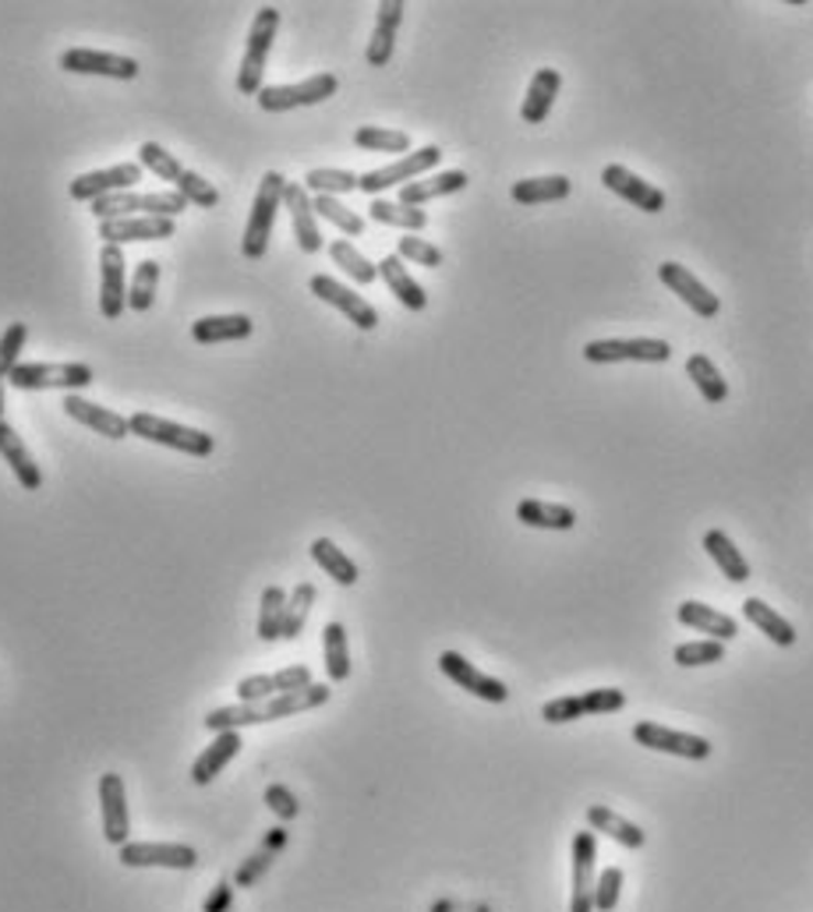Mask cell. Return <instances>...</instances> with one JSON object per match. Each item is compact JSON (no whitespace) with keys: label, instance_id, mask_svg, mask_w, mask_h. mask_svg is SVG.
Instances as JSON below:
<instances>
[{"label":"cell","instance_id":"cell-1","mask_svg":"<svg viewBox=\"0 0 813 912\" xmlns=\"http://www.w3.org/2000/svg\"><path fill=\"white\" fill-rule=\"evenodd\" d=\"M283 192H286V177L280 171L262 174L256 202H251V216H248L245 238H241L245 259H251V262L265 259L269 238H273V227H277V213L283 209Z\"/></svg>","mask_w":813,"mask_h":912},{"label":"cell","instance_id":"cell-2","mask_svg":"<svg viewBox=\"0 0 813 912\" xmlns=\"http://www.w3.org/2000/svg\"><path fill=\"white\" fill-rule=\"evenodd\" d=\"M128 425H131V435L145 438V443H156V446L188 453V456H213V449H216V438L209 432L177 425V421L160 417V414H149V411L131 414Z\"/></svg>","mask_w":813,"mask_h":912},{"label":"cell","instance_id":"cell-3","mask_svg":"<svg viewBox=\"0 0 813 912\" xmlns=\"http://www.w3.org/2000/svg\"><path fill=\"white\" fill-rule=\"evenodd\" d=\"M277 29H280V11L273 4L259 8L256 22H251V32H248L241 72H237V93H245V96L262 93V75H265L269 50H273V40H277Z\"/></svg>","mask_w":813,"mask_h":912},{"label":"cell","instance_id":"cell-4","mask_svg":"<svg viewBox=\"0 0 813 912\" xmlns=\"http://www.w3.org/2000/svg\"><path fill=\"white\" fill-rule=\"evenodd\" d=\"M93 379H96V371L82 361H57V365L29 361L8 376L14 390H67V393L86 390V386H93Z\"/></svg>","mask_w":813,"mask_h":912},{"label":"cell","instance_id":"cell-5","mask_svg":"<svg viewBox=\"0 0 813 912\" xmlns=\"http://www.w3.org/2000/svg\"><path fill=\"white\" fill-rule=\"evenodd\" d=\"M184 209H188V202H184L177 192H121V195H107L93 202V213L96 219L104 224V219H124V216H166V219H177Z\"/></svg>","mask_w":813,"mask_h":912},{"label":"cell","instance_id":"cell-6","mask_svg":"<svg viewBox=\"0 0 813 912\" xmlns=\"http://www.w3.org/2000/svg\"><path fill=\"white\" fill-rule=\"evenodd\" d=\"M438 163H443V149H438V145H425V149H418V152H406V156H400V160H393V163L379 166V171L361 174V177H358V192L379 198L386 188H397V184H411V181H418L421 174L435 171Z\"/></svg>","mask_w":813,"mask_h":912},{"label":"cell","instance_id":"cell-7","mask_svg":"<svg viewBox=\"0 0 813 912\" xmlns=\"http://www.w3.org/2000/svg\"><path fill=\"white\" fill-rule=\"evenodd\" d=\"M336 89H340V78L329 75V72H322V75H312V78H304V82H294V86H262L259 107L265 113L315 107V104H326L329 96H336Z\"/></svg>","mask_w":813,"mask_h":912},{"label":"cell","instance_id":"cell-8","mask_svg":"<svg viewBox=\"0 0 813 912\" xmlns=\"http://www.w3.org/2000/svg\"><path fill=\"white\" fill-rule=\"evenodd\" d=\"M584 358L590 365H619V361L662 365L672 358V347L665 340H651V336H633V340H590L584 347Z\"/></svg>","mask_w":813,"mask_h":912},{"label":"cell","instance_id":"cell-9","mask_svg":"<svg viewBox=\"0 0 813 912\" xmlns=\"http://www.w3.org/2000/svg\"><path fill=\"white\" fill-rule=\"evenodd\" d=\"M142 163H117V166H107V171H89V174H82L72 181V188H67V195H72L75 202H99V198H107V195H121V192H134V184L142 181Z\"/></svg>","mask_w":813,"mask_h":912},{"label":"cell","instance_id":"cell-10","mask_svg":"<svg viewBox=\"0 0 813 912\" xmlns=\"http://www.w3.org/2000/svg\"><path fill=\"white\" fill-rule=\"evenodd\" d=\"M99 312H104V318H110V323L128 312L124 248H117V245L99 248Z\"/></svg>","mask_w":813,"mask_h":912},{"label":"cell","instance_id":"cell-11","mask_svg":"<svg viewBox=\"0 0 813 912\" xmlns=\"http://www.w3.org/2000/svg\"><path fill=\"white\" fill-rule=\"evenodd\" d=\"M61 67H64V72H72V75H104V78H117V82H134V78H139V61H134V57L104 54V50H89V46L64 50Z\"/></svg>","mask_w":813,"mask_h":912},{"label":"cell","instance_id":"cell-12","mask_svg":"<svg viewBox=\"0 0 813 912\" xmlns=\"http://www.w3.org/2000/svg\"><path fill=\"white\" fill-rule=\"evenodd\" d=\"M124 867H166V870H192L198 853L181 842H124L117 853Z\"/></svg>","mask_w":813,"mask_h":912},{"label":"cell","instance_id":"cell-13","mask_svg":"<svg viewBox=\"0 0 813 912\" xmlns=\"http://www.w3.org/2000/svg\"><path fill=\"white\" fill-rule=\"evenodd\" d=\"M633 739L640 742V747H648V750L686 757V760H707L711 757V742L704 736L675 732V729H669V725H658V721H637L633 725Z\"/></svg>","mask_w":813,"mask_h":912},{"label":"cell","instance_id":"cell-14","mask_svg":"<svg viewBox=\"0 0 813 912\" xmlns=\"http://www.w3.org/2000/svg\"><path fill=\"white\" fill-rule=\"evenodd\" d=\"M308 291H312L318 301L333 304L336 312H344V315L350 318V323L358 326V329L371 333V329L379 326V312L371 308V304H368L358 291H350V286H344L340 280H333V276H326V273H318V276H312Z\"/></svg>","mask_w":813,"mask_h":912},{"label":"cell","instance_id":"cell-15","mask_svg":"<svg viewBox=\"0 0 813 912\" xmlns=\"http://www.w3.org/2000/svg\"><path fill=\"white\" fill-rule=\"evenodd\" d=\"M438 669H443L446 680H453L460 690H467L470 697H481L488 704H506V701H510V690H506V683H499L496 675H485L481 669H474L464 654L443 651V654H438Z\"/></svg>","mask_w":813,"mask_h":912},{"label":"cell","instance_id":"cell-16","mask_svg":"<svg viewBox=\"0 0 813 912\" xmlns=\"http://www.w3.org/2000/svg\"><path fill=\"white\" fill-rule=\"evenodd\" d=\"M595 859H598V838L595 832L573 835V894L570 912H595Z\"/></svg>","mask_w":813,"mask_h":912},{"label":"cell","instance_id":"cell-17","mask_svg":"<svg viewBox=\"0 0 813 912\" xmlns=\"http://www.w3.org/2000/svg\"><path fill=\"white\" fill-rule=\"evenodd\" d=\"M658 280H662L672 294H680V301L686 304L693 315H701V318H715L718 315V308H722L718 294L707 291V283H701L686 265L662 262V265H658Z\"/></svg>","mask_w":813,"mask_h":912},{"label":"cell","instance_id":"cell-18","mask_svg":"<svg viewBox=\"0 0 813 912\" xmlns=\"http://www.w3.org/2000/svg\"><path fill=\"white\" fill-rule=\"evenodd\" d=\"M177 224L166 216H124V219H104L99 224V241L104 245H131V241H166L174 238Z\"/></svg>","mask_w":813,"mask_h":912},{"label":"cell","instance_id":"cell-19","mask_svg":"<svg viewBox=\"0 0 813 912\" xmlns=\"http://www.w3.org/2000/svg\"><path fill=\"white\" fill-rule=\"evenodd\" d=\"M99 810H104V838L110 846L121 849L124 842H131V817H128V792L121 774L107 771L99 779Z\"/></svg>","mask_w":813,"mask_h":912},{"label":"cell","instance_id":"cell-20","mask_svg":"<svg viewBox=\"0 0 813 912\" xmlns=\"http://www.w3.org/2000/svg\"><path fill=\"white\" fill-rule=\"evenodd\" d=\"M304 686H312V669L308 665H291V669H280L273 675H248V680L237 683V697H241V704H259V701H269V697L291 694V690H304Z\"/></svg>","mask_w":813,"mask_h":912},{"label":"cell","instance_id":"cell-21","mask_svg":"<svg viewBox=\"0 0 813 912\" xmlns=\"http://www.w3.org/2000/svg\"><path fill=\"white\" fill-rule=\"evenodd\" d=\"M601 184H605L608 192H616L619 198L633 202V206L643 209V213H662L665 209V192L654 188L651 181L637 177L633 171H626V166H619V163H608L605 166Z\"/></svg>","mask_w":813,"mask_h":912},{"label":"cell","instance_id":"cell-22","mask_svg":"<svg viewBox=\"0 0 813 912\" xmlns=\"http://www.w3.org/2000/svg\"><path fill=\"white\" fill-rule=\"evenodd\" d=\"M283 206H286V213H291V227H294L297 248L304 251V256H318V251H322V234H318V216H315L308 188H304V184L286 181Z\"/></svg>","mask_w":813,"mask_h":912},{"label":"cell","instance_id":"cell-23","mask_svg":"<svg viewBox=\"0 0 813 912\" xmlns=\"http://www.w3.org/2000/svg\"><path fill=\"white\" fill-rule=\"evenodd\" d=\"M61 408H64L67 417H75L78 425L93 428L96 435H104V438H128L131 435V425H128L124 414H117L110 408H99V403H89L86 397H78V393H67Z\"/></svg>","mask_w":813,"mask_h":912},{"label":"cell","instance_id":"cell-24","mask_svg":"<svg viewBox=\"0 0 813 912\" xmlns=\"http://www.w3.org/2000/svg\"><path fill=\"white\" fill-rule=\"evenodd\" d=\"M0 456H4V464L11 467V475L19 478V485L25 488V492H40L43 470H40L36 460H32L29 446L22 443V435L14 432L8 421H0Z\"/></svg>","mask_w":813,"mask_h":912},{"label":"cell","instance_id":"cell-25","mask_svg":"<svg viewBox=\"0 0 813 912\" xmlns=\"http://www.w3.org/2000/svg\"><path fill=\"white\" fill-rule=\"evenodd\" d=\"M400 22H403V4H400V0H386V4H379L376 29H371V40H368V50H365V57H368L371 67H386L389 61H393Z\"/></svg>","mask_w":813,"mask_h":912},{"label":"cell","instance_id":"cell-26","mask_svg":"<svg viewBox=\"0 0 813 912\" xmlns=\"http://www.w3.org/2000/svg\"><path fill=\"white\" fill-rule=\"evenodd\" d=\"M241 732H216L213 739V747H206L198 757H195V764H192V782L195 785H209L219 771H224L230 760L241 753Z\"/></svg>","mask_w":813,"mask_h":912},{"label":"cell","instance_id":"cell-27","mask_svg":"<svg viewBox=\"0 0 813 912\" xmlns=\"http://www.w3.org/2000/svg\"><path fill=\"white\" fill-rule=\"evenodd\" d=\"M559 89H563V75L555 72V67H538V75L531 78L528 86V96H523V107H520V117L528 124H541L545 117L552 113V104Z\"/></svg>","mask_w":813,"mask_h":912},{"label":"cell","instance_id":"cell-28","mask_svg":"<svg viewBox=\"0 0 813 912\" xmlns=\"http://www.w3.org/2000/svg\"><path fill=\"white\" fill-rule=\"evenodd\" d=\"M464 188H467V174L464 171H443V174H432V177H418V181L403 184V188H400V206L421 209L432 198H443V195L464 192Z\"/></svg>","mask_w":813,"mask_h":912},{"label":"cell","instance_id":"cell-29","mask_svg":"<svg viewBox=\"0 0 813 912\" xmlns=\"http://www.w3.org/2000/svg\"><path fill=\"white\" fill-rule=\"evenodd\" d=\"M379 276L386 280L389 291L397 294V301L403 304V308H411V312H425L429 308V294H425V286H421L411 273H406V265L400 256H386L379 262Z\"/></svg>","mask_w":813,"mask_h":912},{"label":"cell","instance_id":"cell-30","mask_svg":"<svg viewBox=\"0 0 813 912\" xmlns=\"http://www.w3.org/2000/svg\"><path fill=\"white\" fill-rule=\"evenodd\" d=\"M256 323L248 315H206L192 323V340L195 344H234V340H248Z\"/></svg>","mask_w":813,"mask_h":912},{"label":"cell","instance_id":"cell-31","mask_svg":"<svg viewBox=\"0 0 813 912\" xmlns=\"http://www.w3.org/2000/svg\"><path fill=\"white\" fill-rule=\"evenodd\" d=\"M680 622H683V627H690V630L707 633L711 640H722V644L739 633L733 616H725V612H718V608H711L704 601H683L680 605Z\"/></svg>","mask_w":813,"mask_h":912},{"label":"cell","instance_id":"cell-32","mask_svg":"<svg viewBox=\"0 0 813 912\" xmlns=\"http://www.w3.org/2000/svg\"><path fill=\"white\" fill-rule=\"evenodd\" d=\"M587 824H590V832H601L608 835L613 842H619V846L626 849H643L648 846V832H640V827L633 821H626L619 817L616 810H608V806H587Z\"/></svg>","mask_w":813,"mask_h":912},{"label":"cell","instance_id":"cell-33","mask_svg":"<svg viewBox=\"0 0 813 912\" xmlns=\"http://www.w3.org/2000/svg\"><path fill=\"white\" fill-rule=\"evenodd\" d=\"M329 697H333V690L326 683H312V686H304V690H291V694L269 697L262 704V712H265L269 721H277V718H286V715L315 712V707H322Z\"/></svg>","mask_w":813,"mask_h":912},{"label":"cell","instance_id":"cell-34","mask_svg":"<svg viewBox=\"0 0 813 912\" xmlns=\"http://www.w3.org/2000/svg\"><path fill=\"white\" fill-rule=\"evenodd\" d=\"M742 616H747L757 630H765V637L771 640V644H778V648H792L795 644V627L782 612H774V608L765 598H747V601H742Z\"/></svg>","mask_w":813,"mask_h":912},{"label":"cell","instance_id":"cell-35","mask_svg":"<svg viewBox=\"0 0 813 912\" xmlns=\"http://www.w3.org/2000/svg\"><path fill=\"white\" fill-rule=\"evenodd\" d=\"M517 520L528 523V528H541V531H570L577 523V513L570 506L559 502H545V499H523L517 506Z\"/></svg>","mask_w":813,"mask_h":912},{"label":"cell","instance_id":"cell-36","mask_svg":"<svg viewBox=\"0 0 813 912\" xmlns=\"http://www.w3.org/2000/svg\"><path fill=\"white\" fill-rule=\"evenodd\" d=\"M573 192V181L563 177V174H552V177H523L517 181L510 195L520 206H545V202H563L570 198Z\"/></svg>","mask_w":813,"mask_h":912},{"label":"cell","instance_id":"cell-37","mask_svg":"<svg viewBox=\"0 0 813 912\" xmlns=\"http://www.w3.org/2000/svg\"><path fill=\"white\" fill-rule=\"evenodd\" d=\"M704 549H707L711 560H715V566L733 584H747L750 580V563L742 560V552L733 545V538H728L725 531H707L704 534Z\"/></svg>","mask_w":813,"mask_h":912},{"label":"cell","instance_id":"cell-38","mask_svg":"<svg viewBox=\"0 0 813 912\" xmlns=\"http://www.w3.org/2000/svg\"><path fill=\"white\" fill-rule=\"evenodd\" d=\"M312 560L329 573V577L340 584V587H354L358 584V563L350 560V555L344 552V549H336L329 538H315L312 542Z\"/></svg>","mask_w":813,"mask_h":912},{"label":"cell","instance_id":"cell-39","mask_svg":"<svg viewBox=\"0 0 813 912\" xmlns=\"http://www.w3.org/2000/svg\"><path fill=\"white\" fill-rule=\"evenodd\" d=\"M322 654H326V675L329 683L350 680V648H347V630L344 622H326L322 630Z\"/></svg>","mask_w":813,"mask_h":912},{"label":"cell","instance_id":"cell-40","mask_svg":"<svg viewBox=\"0 0 813 912\" xmlns=\"http://www.w3.org/2000/svg\"><path fill=\"white\" fill-rule=\"evenodd\" d=\"M368 216L382 227H400L406 234H418L429 227L425 209H411V206H400V202H386V198H371Z\"/></svg>","mask_w":813,"mask_h":912},{"label":"cell","instance_id":"cell-41","mask_svg":"<svg viewBox=\"0 0 813 912\" xmlns=\"http://www.w3.org/2000/svg\"><path fill=\"white\" fill-rule=\"evenodd\" d=\"M686 376L693 379V386H697L707 403H725L728 400V382L722 379V371L715 368V361H711L707 354H690Z\"/></svg>","mask_w":813,"mask_h":912},{"label":"cell","instance_id":"cell-42","mask_svg":"<svg viewBox=\"0 0 813 912\" xmlns=\"http://www.w3.org/2000/svg\"><path fill=\"white\" fill-rule=\"evenodd\" d=\"M265 712L262 704H230V707H216V712L206 715V729L209 732H241L248 725H265Z\"/></svg>","mask_w":813,"mask_h":912},{"label":"cell","instance_id":"cell-43","mask_svg":"<svg viewBox=\"0 0 813 912\" xmlns=\"http://www.w3.org/2000/svg\"><path fill=\"white\" fill-rule=\"evenodd\" d=\"M156 286H160V262H156V259H142L139 269L131 273L128 308H131V312H149L152 301H156Z\"/></svg>","mask_w":813,"mask_h":912},{"label":"cell","instance_id":"cell-44","mask_svg":"<svg viewBox=\"0 0 813 912\" xmlns=\"http://www.w3.org/2000/svg\"><path fill=\"white\" fill-rule=\"evenodd\" d=\"M283 616H286V595H283V587L277 584H269L262 590V601H259V637L262 640H280L283 637Z\"/></svg>","mask_w":813,"mask_h":912},{"label":"cell","instance_id":"cell-45","mask_svg":"<svg viewBox=\"0 0 813 912\" xmlns=\"http://www.w3.org/2000/svg\"><path fill=\"white\" fill-rule=\"evenodd\" d=\"M318 598V590L315 584H297L291 590V598H286V616H283V640H297L301 630H304V622H308V612H312V605Z\"/></svg>","mask_w":813,"mask_h":912},{"label":"cell","instance_id":"cell-46","mask_svg":"<svg viewBox=\"0 0 813 912\" xmlns=\"http://www.w3.org/2000/svg\"><path fill=\"white\" fill-rule=\"evenodd\" d=\"M354 145L368 149V152H397V156H406L411 152V134L406 131H393V128H358L354 131Z\"/></svg>","mask_w":813,"mask_h":912},{"label":"cell","instance_id":"cell-47","mask_svg":"<svg viewBox=\"0 0 813 912\" xmlns=\"http://www.w3.org/2000/svg\"><path fill=\"white\" fill-rule=\"evenodd\" d=\"M329 259H333L336 265H340L354 283H361V286H368V283L379 280V265H371L350 241H333V245H329Z\"/></svg>","mask_w":813,"mask_h":912},{"label":"cell","instance_id":"cell-48","mask_svg":"<svg viewBox=\"0 0 813 912\" xmlns=\"http://www.w3.org/2000/svg\"><path fill=\"white\" fill-rule=\"evenodd\" d=\"M312 206H315V216L329 219V224H333L336 230H344L347 238H361V234H365V216H358L354 209H347L340 198L315 195V198H312Z\"/></svg>","mask_w":813,"mask_h":912},{"label":"cell","instance_id":"cell-49","mask_svg":"<svg viewBox=\"0 0 813 912\" xmlns=\"http://www.w3.org/2000/svg\"><path fill=\"white\" fill-rule=\"evenodd\" d=\"M304 188L315 192V195H347V192H358V174L350 171H329V166H315V171L304 174Z\"/></svg>","mask_w":813,"mask_h":912},{"label":"cell","instance_id":"cell-50","mask_svg":"<svg viewBox=\"0 0 813 912\" xmlns=\"http://www.w3.org/2000/svg\"><path fill=\"white\" fill-rule=\"evenodd\" d=\"M139 163H142V171H152L160 181H171V184H177V177L184 174V163L174 156V152H166L160 142H142Z\"/></svg>","mask_w":813,"mask_h":912},{"label":"cell","instance_id":"cell-51","mask_svg":"<svg viewBox=\"0 0 813 912\" xmlns=\"http://www.w3.org/2000/svg\"><path fill=\"white\" fill-rule=\"evenodd\" d=\"M725 658V644L722 640H690V644H680L672 651V662L683 669H697V665H715Z\"/></svg>","mask_w":813,"mask_h":912},{"label":"cell","instance_id":"cell-52","mask_svg":"<svg viewBox=\"0 0 813 912\" xmlns=\"http://www.w3.org/2000/svg\"><path fill=\"white\" fill-rule=\"evenodd\" d=\"M174 192H177L184 202H192V206H198V209H216V206H219V192H216L213 184H209L206 177H202V174L188 171V166H184V174L177 177Z\"/></svg>","mask_w":813,"mask_h":912},{"label":"cell","instance_id":"cell-53","mask_svg":"<svg viewBox=\"0 0 813 912\" xmlns=\"http://www.w3.org/2000/svg\"><path fill=\"white\" fill-rule=\"evenodd\" d=\"M29 340V326L25 323H11L4 333H0V379H8L14 368H19V354Z\"/></svg>","mask_w":813,"mask_h":912},{"label":"cell","instance_id":"cell-54","mask_svg":"<svg viewBox=\"0 0 813 912\" xmlns=\"http://www.w3.org/2000/svg\"><path fill=\"white\" fill-rule=\"evenodd\" d=\"M397 256L403 262H414V265H425V269H438L443 265V248H435L432 241L425 238H414V234H406L397 245Z\"/></svg>","mask_w":813,"mask_h":912},{"label":"cell","instance_id":"cell-55","mask_svg":"<svg viewBox=\"0 0 813 912\" xmlns=\"http://www.w3.org/2000/svg\"><path fill=\"white\" fill-rule=\"evenodd\" d=\"M622 899V870L605 867L595 881V912H613Z\"/></svg>","mask_w":813,"mask_h":912},{"label":"cell","instance_id":"cell-56","mask_svg":"<svg viewBox=\"0 0 813 912\" xmlns=\"http://www.w3.org/2000/svg\"><path fill=\"white\" fill-rule=\"evenodd\" d=\"M541 718L549 725H566V721H577V718H587V707H584V697H555L541 707Z\"/></svg>","mask_w":813,"mask_h":912},{"label":"cell","instance_id":"cell-57","mask_svg":"<svg viewBox=\"0 0 813 912\" xmlns=\"http://www.w3.org/2000/svg\"><path fill=\"white\" fill-rule=\"evenodd\" d=\"M273 859H277L273 849H262V853H256V856H248L245 864L237 867V873H234V888H251L256 881H262L265 870L273 867Z\"/></svg>","mask_w":813,"mask_h":912},{"label":"cell","instance_id":"cell-58","mask_svg":"<svg viewBox=\"0 0 813 912\" xmlns=\"http://www.w3.org/2000/svg\"><path fill=\"white\" fill-rule=\"evenodd\" d=\"M584 697V707H587V715H613V712H622L626 707V694L622 690H613V686H605V690H587Z\"/></svg>","mask_w":813,"mask_h":912},{"label":"cell","instance_id":"cell-59","mask_svg":"<svg viewBox=\"0 0 813 912\" xmlns=\"http://www.w3.org/2000/svg\"><path fill=\"white\" fill-rule=\"evenodd\" d=\"M265 806L273 810L280 821H294L301 814V803H297V796L286 785H269L265 789Z\"/></svg>","mask_w":813,"mask_h":912},{"label":"cell","instance_id":"cell-60","mask_svg":"<svg viewBox=\"0 0 813 912\" xmlns=\"http://www.w3.org/2000/svg\"><path fill=\"white\" fill-rule=\"evenodd\" d=\"M230 902H234V884H216V891L206 899L202 912H230Z\"/></svg>","mask_w":813,"mask_h":912},{"label":"cell","instance_id":"cell-61","mask_svg":"<svg viewBox=\"0 0 813 912\" xmlns=\"http://www.w3.org/2000/svg\"><path fill=\"white\" fill-rule=\"evenodd\" d=\"M286 846V832L283 827H273V832L265 835V849H273V853H280Z\"/></svg>","mask_w":813,"mask_h":912},{"label":"cell","instance_id":"cell-62","mask_svg":"<svg viewBox=\"0 0 813 912\" xmlns=\"http://www.w3.org/2000/svg\"><path fill=\"white\" fill-rule=\"evenodd\" d=\"M0 421H4V379H0Z\"/></svg>","mask_w":813,"mask_h":912}]
</instances>
